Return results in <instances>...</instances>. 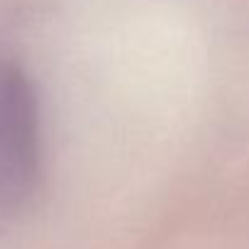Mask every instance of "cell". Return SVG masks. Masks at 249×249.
Segmentation results:
<instances>
[{
	"mask_svg": "<svg viewBox=\"0 0 249 249\" xmlns=\"http://www.w3.org/2000/svg\"><path fill=\"white\" fill-rule=\"evenodd\" d=\"M44 171L42 117L27 73L0 59V220L22 213Z\"/></svg>",
	"mask_w": 249,
	"mask_h": 249,
	"instance_id": "cell-1",
	"label": "cell"
}]
</instances>
